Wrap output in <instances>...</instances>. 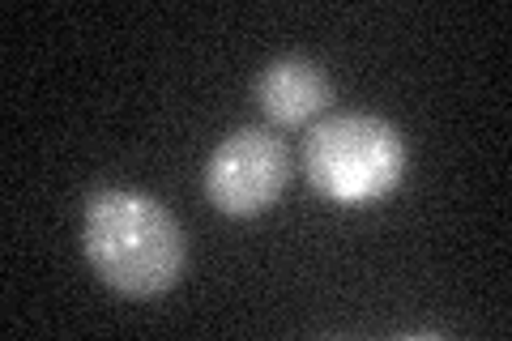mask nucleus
I'll return each mask as SVG.
<instances>
[{
  "instance_id": "obj_1",
  "label": "nucleus",
  "mask_w": 512,
  "mask_h": 341,
  "mask_svg": "<svg viewBox=\"0 0 512 341\" xmlns=\"http://www.w3.org/2000/svg\"><path fill=\"white\" fill-rule=\"evenodd\" d=\"M82 252L111 290L150 299L180 282L188 243L163 201L137 188H99L82 209Z\"/></svg>"
},
{
  "instance_id": "obj_2",
  "label": "nucleus",
  "mask_w": 512,
  "mask_h": 341,
  "mask_svg": "<svg viewBox=\"0 0 512 341\" xmlns=\"http://www.w3.org/2000/svg\"><path fill=\"white\" fill-rule=\"evenodd\" d=\"M303 171L316 192L338 205L380 201L406 175V141L397 124L363 111L325 116L303 137Z\"/></svg>"
},
{
  "instance_id": "obj_3",
  "label": "nucleus",
  "mask_w": 512,
  "mask_h": 341,
  "mask_svg": "<svg viewBox=\"0 0 512 341\" xmlns=\"http://www.w3.org/2000/svg\"><path fill=\"white\" fill-rule=\"evenodd\" d=\"M291 184V150L269 128H239L222 137L205 162V192L231 218H256Z\"/></svg>"
},
{
  "instance_id": "obj_4",
  "label": "nucleus",
  "mask_w": 512,
  "mask_h": 341,
  "mask_svg": "<svg viewBox=\"0 0 512 341\" xmlns=\"http://www.w3.org/2000/svg\"><path fill=\"white\" fill-rule=\"evenodd\" d=\"M333 103V81L308 56H278L256 77V107L278 128H303Z\"/></svg>"
}]
</instances>
